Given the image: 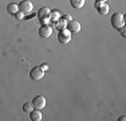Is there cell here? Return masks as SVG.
Returning <instances> with one entry per match:
<instances>
[{"mask_svg":"<svg viewBox=\"0 0 126 121\" xmlns=\"http://www.w3.org/2000/svg\"><path fill=\"white\" fill-rule=\"evenodd\" d=\"M110 22H111L113 28L119 30L121 27H124V26H125V18H124V14H122V12H115V14H113V16H111V19H110Z\"/></svg>","mask_w":126,"mask_h":121,"instance_id":"1","label":"cell"},{"mask_svg":"<svg viewBox=\"0 0 126 121\" xmlns=\"http://www.w3.org/2000/svg\"><path fill=\"white\" fill-rule=\"evenodd\" d=\"M58 40H59V43L67 44L68 42L71 40V32L68 31L67 28L59 30V32H58Z\"/></svg>","mask_w":126,"mask_h":121,"instance_id":"2","label":"cell"},{"mask_svg":"<svg viewBox=\"0 0 126 121\" xmlns=\"http://www.w3.org/2000/svg\"><path fill=\"white\" fill-rule=\"evenodd\" d=\"M19 5V11H22L24 15H30L34 10V4H32V1H30V0H22L20 1Z\"/></svg>","mask_w":126,"mask_h":121,"instance_id":"3","label":"cell"},{"mask_svg":"<svg viewBox=\"0 0 126 121\" xmlns=\"http://www.w3.org/2000/svg\"><path fill=\"white\" fill-rule=\"evenodd\" d=\"M30 77H31V80L34 81H40L42 78L44 77V70L42 67H34L31 71H30Z\"/></svg>","mask_w":126,"mask_h":121,"instance_id":"4","label":"cell"},{"mask_svg":"<svg viewBox=\"0 0 126 121\" xmlns=\"http://www.w3.org/2000/svg\"><path fill=\"white\" fill-rule=\"evenodd\" d=\"M32 106H34L35 109H43L44 106H46V97L43 96H36L34 100H32Z\"/></svg>","mask_w":126,"mask_h":121,"instance_id":"5","label":"cell"},{"mask_svg":"<svg viewBox=\"0 0 126 121\" xmlns=\"http://www.w3.org/2000/svg\"><path fill=\"white\" fill-rule=\"evenodd\" d=\"M39 35L42 38H50L52 35V27L48 24H42V27L39 28Z\"/></svg>","mask_w":126,"mask_h":121,"instance_id":"6","label":"cell"},{"mask_svg":"<svg viewBox=\"0 0 126 121\" xmlns=\"http://www.w3.org/2000/svg\"><path fill=\"white\" fill-rule=\"evenodd\" d=\"M66 28L68 30V31L70 32H80V28H82V27H80V23L78 22V20H70V22H67V27H66Z\"/></svg>","mask_w":126,"mask_h":121,"instance_id":"7","label":"cell"},{"mask_svg":"<svg viewBox=\"0 0 126 121\" xmlns=\"http://www.w3.org/2000/svg\"><path fill=\"white\" fill-rule=\"evenodd\" d=\"M95 8L101 15H106L109 12V4L105 1H95Z\"/></svg>","mask_w":126,"mask_h":121,"instance_id":"8","label":"cell"},{"mask_svg":"<svg viewBox=\"0 0 126 121\" xmlns=\"http://www.w3.org/2000/svg\"><path fill=\"white\" fill-rule=\"evenodd\" d=\"M30 119L32 121H40L43 119V114H42L40 109H32V110L30 112Z\"/></svg>","mask_w":126,"mask_h":121,"instance_id":"9","label":"cell"},{"mask_svg":"<svg viewBox=\"0 0 126 121\" xmlns=\"http://www.w3.org/2000/svg\"><path fill=\"white\" fill-rule=\"evenodd\" d=\"M50 12H51V10L50 8H47V7H42L40 10H39V12H38V18L39 19H46V18H50Z\"/></svg>","mask_w":126,"mask_h":121,"instance_id":"10","label":"cell"},{"mask_svg":"<svg viewBox=\"0 0 126 121\" xmlns=\"http://www.w3.org/2000/svg\"><path fill=\"white\" fill-rule=\"evenodd\" d=\"M17 11H19V5H17V4H15V3H10V4L7 5V12H8V14H12V15H15Z\"/></svg>","mask_w":126,"mask_h":121,"instance_id":"11","label":"cell"},{"mask_svg":"<svg viewBox=\"0 0 126 121\" xmlns=\"http://www.w3.org/2000/svg\"><path fill=\"white\" fill-rule=\"evenodd\" d=\"M70 3H71V7L75 8V10H79L85 5V0H70Z\"/></svg>","mask_w":126,"mask_h":121,"instance_id":"12","label":"cell"},{"mask_svg":"<svg viewBox=\"0 0 126 121\" xmlns=\"http://www.w3.org/2000/svg\"><path fill=\"white\" fill-rule=\"evenodd\" d=\"M56 27H58L59 30H62V28H66L67 27V20L66 19H59V20H56Z\"/></svg>","mask_w":126,"mask_h":121,"instance_id":"13","label":"cell"},{"mask_svg":"<svg viewBox=\"0 0 126 121\" xmlns=\"http://www.w3.org/2000/svg\"><path fill=\"white\" fill-rule=\"evenodd\" d=\"M59 18H61V14H59L58 11H51V12H50V19H51V22H56V20H59Z\"/></svg>","mask_w":126,"mask_h":121,"instance_id":"14","label":"cell"},{"mask_svg":"<svg viewBox=\"0 0 126 121\" xmlns=\"http://www.w3.org/2000/svg\"><path fill=\"white\" fill-rule=\"evenodd\" d=\"M32 108H34L32 106V102H26V104L23 105V110H24L26 113H30V112L32 110Z\"/></svg>","mask_w":126,"mask_h":121,"instance_id":"15","label":"cell"},{"mask_svg":"<svg viewBox=\"0 0 126 121\" xmlns=\"http://www.w3.org/2000/svg\"><path fill=\"white\" fill-rule=\"evenodd\" d=\"M24 16H26V15L23 14L22 11H17L16 14H15V18H16L17 20H22V19H24Z\"/></svg>","mask_w":126,"mask_h":121,"instance_id":"16","label":"cell"},{"mask_svg":"<svg viewBox=\"0 0 126 121\" xmlns=\"http://www.w3.org/2000/svg\"><path fill=\"white\" fill-rule=\"evenodd\" d=\"M119 30H121V35H122V36H126V31H125V26H124V27H121V28H119Z\"/></svg>","mask_w":126,"mask_h":121,"instance_id":"17","label":"cell"},{"mask_svg":"<svg viewBox=\"0 0 126 121\" xmlns=\"http://www.w3.org/2000/svg\"><path fill=\"white\" fill-rule=\"evenodd\" d=\"M63 19H66L67 22H70V20H73V19H71V16H70V15H64V16H63Z\"/></svg>","mask_w":126,"mask_h":121,"instance_id":"18","label":"cell"},{"mask_svg":"<svg viewBox=\"0 0 126 121\" xmlns=\"http://www.w3.org/2000/svg\"><path fill=\"white\" fill-rule=\"evenodd\" d=\"M118 120H119V121H125V120H126V117H125V116H121Z\"/></svg>","mask_w":126,"mask_h":121,"instance_id":"19","label":"cell"},{"mask_svg":"<svg viewBox=\"0 0 126 121\" xmlns=\"http://www.w3.org/2000/svg\"><path fill=\"white\" fill-rule=\"evenodd\" d=\"M97 1H105V3H106V1H107V0H97Z\"/></svg>","mask_w":126,"mask_h":121,"instance_id":"20","label":"cell"}]
</instances>
